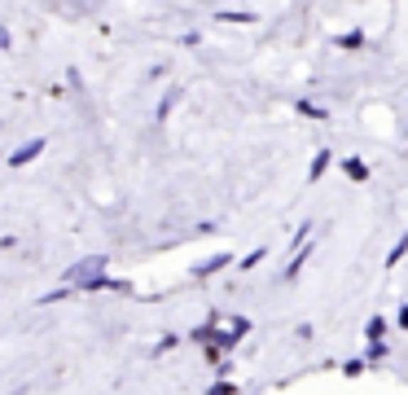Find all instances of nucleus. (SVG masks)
<instances>
[{
	"instance_id": "1",
	"label": "nucleus",
	"mask_w": 408,
	"mask_h": 395,
	"mask_svg": "<svg viewBox=\"0 0 408 395\" xmlns=\"http://www.w3.org/2000/svg\"><path fill=\"white\" fill-rule=\"evenodd\" d=\"M40 149H44V141H31V145H22V149L14 154V167H22V163H27V158H36Z\"/></svg>"
},
{
	"instance_id": "2",
	"label": "nucleus",
	"mask_w": 408,
	"mask_h": 395,
	"mask_svg": "<svg viewBox=\"0 0 408 395\" xmlns=\"http://www.w3.org/2000/svg\"><path fill=\"white\" fill-rule=\"evenodd\" d=\"M228 263V255H215V259H207V263H198V277H207V273H220Z\"/></svg>"
},
{
	"instance_id": "3",
	"label": "nucleus",
	"mask_w": 408,
	"mask_h": 395,
	"mask_svg": "<svg viewBox=\"0 0 408 395\" xmlns=\"http://www.w3.org/2000/svg\"><path fill=\"white\" fill-rule=\"evenodd\" d=\"M347 176H351V180H365V176H369V167L360 163V158H347Z\"/></svg>"
},
{
	"instance_id": "4",
	"label": "nucleus",
	"mask_w": 408,
	"mask_h": 395,
	"mask_svg": "<svg viewBox=\"0 0 408 395\" xmlns=\"http://www.w3.org/2000/svg\"><path fill=\"white\" fill-rule=\"evenodd\" d=\"M325 167H329V154H316V163H312V180H316V176H325Z\"/></svg>"
},
{
	"instance_id": "5",
	"label": "nucleus",
	"mask_w": 408,
	"mask_h": 395,
	"mask_svg": "<svg viewBox=\"0 0 408 395\" xmlns=\"http://www.w3.org/2000/svg\"><path fill=\"white\" fill-rule=\"evenodd\" d=\"M404 251H408V242H399V246H395V251H391V255H387V263H391V268H395V263H399V259H404Z\"/></svg>"
},
{
	"instance_id": "6",
	"label": "nucleus",
	"mask_w": 408,
	"mask_h": 395,
	"mask_svg": "<svg viewBox=\"0 0 408 395\" xmlns=\"http://www.w3.org/2000/svg\"><path fill=\"white\" fill-rule=\"evenodd\" d=\"M207 395H237V386H233V382H224V386H211Z\"/></svg>"
},
{
	"instance_id": "7",
	"label": "nucleus",
	"mask_w": 408,
	"mask_h": 395,
	"mask_svg": "<svg viewBox=\"0 0 408 395\" xmlns=\"http://www.w3.org/2000/svg\"><path fill=\"white\" fill-rule=\"evenodd\" d=\"M399 325H404V330H408V307H399Z\"/></svg>"
}]
</instances>
